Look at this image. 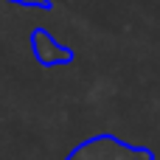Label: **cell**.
<instances>
[{"instance_id": "obj_2", "label": "cell", "mask_w": 160, "mask_h": 160, "mask_svg": "<svg viewBox=\"0 0 160 160\" xmlns=\"http://www.w3.org/2000/svg\"><path fill=\"white\" fill-rule=\"evenodd\" d=\"M31 45H34V51H37V59H39V62H45V65L70 62V51H68V48H62V45H56V42L51 39V34H45V31H34Z\"/></svg>"}, {"instance_id": "obj_1", "label": "cell", "mask_w": 160, "mask_h": 160, "mask_svg": "<svg viewBox=\"0 0 160 160\" xmlns=\"http://www.w3.org/2000/svg\"><path fill=\"white\" fill-rule=\"evenodd\" d=\"M65 160H155L149 149L129 146L118 141L115 135H96L90 141H82Z\"/></svg>"}, {"instance_id": "obj_3", "label": "cell", "mask_w": 160, "mask_h": 160, "mask_svg": "<svg viewBox=\"0 0 160 160\" xmlns=\"http://www.w3.org/2000/svg\"><path fill=\"white\" fill-rule=\"evenodd\" d=\"M14 3H22V6H48L45 0H14Z\"/></svg>"}]
</instances>
